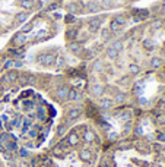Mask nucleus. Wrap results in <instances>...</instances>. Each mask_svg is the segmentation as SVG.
Returning a JSON list of instances; mask_svg holds the SVG:
<instances>
[{"instance_id": "f257e3e1", "label": "nucleus", "mask_w": 165, "mask_h": 167, "mask_svg": "<svg viewBox=\"0 0 165 167\" xmlns=\"http://www.w3.org/2000/svg\"><path fill=\"white\" fill-rule=\"evenodd\" d=\"M38 62H40L41 65H44V66H50V65H53V63L56 62V59H54L53 54H41V56L38 57Z\"/></svg>"}, {"instance_id": "f03ea898", "label": "nucleus", "mask_w": 165, "mask_h": 167, "mask_svg": "<svg viewBox=\"0 0 165 167\" xmlns=\"http://www.w3.org/2000/svg\"><path fill=\"white\" fill-rule=\"evenodd\" d=\"M67 10H69L70 15H75V13H78V12H82L83 7H82L81 3H72V4L67 6Z\"/></svg>"}, {"instance_id": "7ed1b4c3", "label": "nucleus", "mask_w": 165, "mask_h": 167, "mask_svg": "<svg viewBox=\"0 0 165 167\" xmlns=\"http://www.w3.org/2000/svg\"><path fill=\"white\" fill-rule=\"evenodd\" d=\"M67 144L69 145H72V147H75V145H78L79 144V135L76 134V132H72V134L67 135Z\"/></svg>"}, {"instance_id": "20e7f679", "label": "nucleus", "mask_w": 165, "mask_h": 167, "mask_svg": "<svg viewBox=\"0 0 165 167\" xmlns=\"http://www.w3.org/2000/svg\"><path fill=\"white\" fill-rule=\"evenodd\" d=\"M69 50L72 51V53H75V54H82V53H83V47L79 44V43L73 41V43H70V44H69Z\"/></svg>"}, {"instance_id": "39448f33", "label": "nucleus", "mask_w": 165, "mask_h": 167, "mask_svg": "<svg viewBox=\"0 0 165 167\" xmlns=\"http://www.w3.org/2000/svg\"><path fill=\"white\" fill-rule=\"evenodd\" d=\"M25 40H26L25 34H23V33H19V34H16V35L13 37L12 43H13V46H22V44L25 43Z\"/></svg>"}, {"instance_id": "423d86ee", "label": "nucleus", "mask_w": 165, "mask_h": 167, "mask_svg": "<svg viewBox=\"0 0 165 167\" xmlns=\"http://www.w3.org/2000/svg\"><path fill=\"white\" fill-rule=\"evenodd\" d=\"M99 9H101V4H99L98 1H95V0H91L86 4V10L88 12H98Z\"/></svg>"}, {"instance_id": "0eeeda50", "label": "nucleus", "mask_w": 165, "mask_h": 167, "mask_svg": "<svg viewBox=\"0 0 165 167\" xmlns=\"http://www.w3.org/2000/svg\"><path fill=\"white\" fill-rule=\"evenodd\" d=\"M67 94H69V88H67V86H60V88L57 89V97H59V100H62V101L67 100Z\"/></svg>"}, {"instance_id": "6e6552de", "label": "nucleus", "mask_w": 165, "mask_h": 167, "mask_svg": "<svg viewBox=\"0 0 165 167\" xmlns=\"http://www.w3.org/2000/svg\"><path fill=\"white\" fill-rule=\"evenodd\" d=\"M81 113H82V112H81V109H76V107H75V109H70V110H69L67 116H69V119L75 120V119H78V117L81 116Z\"/></svg>"}, {"instance_id": "1a4fd4ad", "label": "nucleus", "mask_w": 165, "mask_h": 167, "mask_svg": "<svg viewBox=\"0 0 165 167\" xmlns=\"http://www.w3.org/2000/svg\"><path fill=\"white\" fill-rule=\"evenodd\" d=\"M79 157H81V160H82V161H91L92 154H91V151L89 150H82L81 152H79Z\"/></svg>"}, {"instance_id": "9d476101", "label": "nucleus", "mask_w": 165, "mask_h": 167, "mask_svg": "<svg viewBox=\"0 0 165 167\" xmlns=\"http://www.w3.org/2000/svg\"><path fill=\"white\" fill-rule=\"evenodd\" d=\"M81 98H82L81 92H76V91H73V89H69L67 100H81Z\"/></svg>"}, {"instance_id": "9b49d317", "label": "nucleus", "mask_w": 165, "mask_h": 167, "mask_svg": "<svg viewBox=\"0 0 165 167\" xmlns=\"http://www.w3.org/2000/svg\"><path fill=\"white\" fill-rule=\"evenodd\" d=\"M150 66L153 67V69H159V67L162 66V59H161V57H152Z\"/></svg>"}, {"instance_id": "f8f14e48", "label": "nucleus", "mask_w": 165, "mask_h": 167, "mask_svg": "<svg viewBox=\"0 0 165 167\" xmlns=\"http://www.w3.org/2000/svg\"><path fill=\"white\" fill-rule=\"evenodd\" d=\"M26 19H28L26 12H19V13H16V16H15V21H16L18 24H23Z\"/></svg>"}, {"instance_id": "ddd939ff", "label": "nucleus", "mask_w": 165, "mask_h": 167, "mask_svg": "<svg viewBox=\"0 0 165 167\" xmlns=\"http://www.w3.org/2000/svg\"><path fill=\"white\" fill-rule=\"evenodd\" d=\"M99 25H101L99 19H92V21H89V30H91L92 33L98 30V28H99Z\"/></svg>"}, {"instance_id": "4468645a", "label": "nucleus", "mask_w": 165, "mask_h": 167, "mask_svg": "<svg viewBox=\"0 0 165 167\" xmlns=\"http://www.w3.org/2000/svg\"><path fill=\"white\" fill-rule=\"evenodd\" d=\"M83 139H85L86 142H92V141L95 139V134H94L92 131H85V134H83Z\"/></svg>"}, {"instance_id": "2eb2a0df", "label": "nucleus", "mask_w": 165, "mask_h": 167, "mask_svg": "<svg viewBox=\"0 0 165 167\" xmlns=\"http://www.w3.org/2000/svg\"><path fill=\"white\" fill-rule=\"evenodd\" d=\"M129 73H130V75H139V73H140V67H139V65L132 63V65L129 66Z\"/></svg>"}, {"instance_id": "dca6fc26", "label": "nucleus", "mask_w": 165, "mask_h": 167, "mask_svg": "<svg viewBox=\"0 0 165 167\" xmlns=\"http://www.w3.org/2000/svg\"><path fill=\"white\" fill-rule=\"evenodd\" d=\"M102 92H104V88H102L101 85H95V86H92V94H94L95 97H99Z\"/></svg>"}, {"instance_id": "f3484780", "label": "nucleus", "mask_w": 165, "mask_h": 167, "mask_svg": "<svg viewBox=\"0 0 165 167\" xmlns=\"http://www.w3.org/2000/svg\"><path fill=\"white\" fill-rule=\"evenodd\" d=\"M19 4H21L23 9H31V7L34 6L32 0H21V1H19Z\"/></svg>"}, {"instance_id": "a211bd4d", "label": "nucleus", "mask_w": 165, "mask_h": 167, "mask_svg": "<svg viewBox=\"0 0 165 167\" xmlns=\"http://www.w3.org/2000/svg\"><path fill=\"white\" fill-rule=\"evenodd\" d=\"M126 100V95H124V92H117L116 97H114V101H116L117 104H121V103H124Z\"/></svg>"}, {"instance_id": "6ab92c4d", "label": "nucleus", "mask_w": 165, "mask_h": 167, "mask_svg": "<svg viewBox=\"0 0 165 167\" xmlns=\"http://www.w3.org/2000/svg\"><path fill=\"white\" fill-rule=\"evenodd\" d=\"M16 79H18V73L13 72V70H10V72L4 76V81H16Z\"/></svg>"}, {"instance_id": "aec40b11", "label": "nucleus", "mask_w": 165, "mask_h": 167, "mask_svg": "<svg viewBox=\"0 0 165 167\" xmlns=\"http://www.w3.org/2000/svg\"><path fill=\"white\" fill-rule=\"evenodd\" d=\"M111 106H113V101L111 100H108V98L101 100V107L102 109H111Z\"/></svg>"}, {"instance_id": "412c9836", "label": "nucleus", "mask_w": 165, "mask_h": 167, "mask_svg": "<svg viewBox=\"0 0 165 167\" xmlns=\"http://www.w3.org/2000/svg\"><path fill=\"white\" fill-rule=\"evenodd\" d=\"M107 56H108L110 59H117V57H118V51H117V50H114V49H111V47H110V49L107 50Z\"/></svg>"}, {"instance_id": "4be33fe9", "label": "nucleus", "mask_w": 165, "mask_h": 167, "mask_svg": "<svg viewBox=\"0 0 165 167\" xmlns=\"http://www.w3.org/2000/svg\"><path fill=\"white\" fill-rule=\"evenodd\" d=\"M102 69H104V63H102L101 60H95V62H94V70L101 72Z\"/></svg>"}, {"instance_id": "5701e85b", "label": "nucleus", "mask_w": 165, "mask_h": 167, "mask_svg": "<svg viewBox=\"0 0 165 167\" xmlns=\"http://www.w3.org/2000/svg\"><path fill=\"white\" fill-rule=\"evenodd\" d=\"M101 7H104V9H110L111 6H113V0H101Z\"/></svg>"}, {"instance_id": "b1692460", "label": "nucleus", "mask_w": 165, "mask_h": 167, "mask_svg": "<svg viewBox=\"0 0 165 167\" xmlns=\"http://www.w3.org/2000/svg\"><path fill=\"white\" fill-rule=\"evenodd\" d=\"M143 47H145V49H146V50H152V49H153V41H152V40H145V41H143Z\"/></svg>"}, {"instance_id": "393cba45", "label": "nucleus", "mask_w": 165, "mask_h": 167, "mask_svg": "<svg viewBox=\"0 0 165 167\" xmlns=\"http://www.w3.org/2000/svg\"><path fill=\"white\" fill-rule=\"evenodd\" d=\"M32 28H34V24H32V22H29V24L23 25V28H22V33H23V34H28L29 31H32Z\"/></svg>"}, {"instance_id": "a878e982", "label": "nucleus", "mask_w": 165, "mask_h": 167, "mask_svg": "<svg viewBox=\"0 0 165 167\" xmlns=\"http://www.w3.org/2000/svg\"><path fill=\"white\" fill-rule=\"evenodd\" d=\"M111 49H114V50L120 51L123 49V44H121V41H113V44H111Z\"/></svg>"}, {"instance_id": "bb28decb", "label": "nucleus", "mask_w": 165, "mask_h": 167, "mask_svg": "<svg viewBox=\"0 0 165 167\" xmlns=\"http://www.w3.org/2000/svg\"><path fill=\"white\" fill-rule=\"evenodd\" d=\"M76 37H78V31H76V30H72V31L69 30V31H67V38H69V40H70V38H72V40H76Z\"/></svg>"}, {"instance_id": "cd10ccee", "label": "nucleus", "mask_w": 165, "mask_h": 167, "mask_svg": "<svg viewBox=\"0 0 165 167\" xmlns=\"http://www.w3.org/2000/svg\"><path fill=\"white\" fill-rule=\"evenodd\" d=\"M114 21H116V22L118 24V25H120V27L126 24V18L123 16V15H118V16H116V19H114Z\"/></svg>"}, {"instance_id": "c85d7f7f", "label": "nucleus", "mask_w": 165, "mask_h": 167, "mask_svg": "<svg viewBox=\"0 0 165 167\" xmlns=\"http://www.w3.org/2000/svg\"><path fill=\"white\" fill-rule=\"evenodd\" d=\"M118 28H120V25L117 24L116 21H113V22H111V25H110V31H111V33H117V31H118Z\"/></svg>"}, {"instance_id": "c756f323", "label": "nucleus", "mask_w": 165, "mask_h": 167, "mask_svg": "<svg viewBox=\"0 0 165 167\" xmlns=\"http://www.w3.org/2000/svg\"><path fill=\"white\" fill-rule=\"evenodd\" d=\"M127 147H130V142H129V141H121V142H118V148L124 150V148H127Z\"/></svg>"}, {"instance_id": "7c9ffc66", "label": "nucleus", "mask_w": 165, "mask_h": 167, "mask_svg": "<svg viewBox=\"0 0 165 167\" xmlns=\"http://www.w3.org/2000/svg\"><path fill=\"white\" fill-rule=\"evenodd\" d=\"M37 113H38V117H40V119H44V117H45V110H44L43 107H38V109H37Z\"/></svg>"}, {"instance_id": "2f4dec72", "label": "nucleus", "mask_w": 165, "mask_h": 167, "mask_svg": "<svg viewBox=\"0 0 165 167\" xmlns=\"http://www.w3.org/2000/svg\"><path fill=\"white\" fill-rule=\"evenodd\" d=\"M13 66H15V62H13V60H9V62L4 63V67H6V69H10V67H13Z\"/></svg>"}, {"instance_id": "473e14b6", "label": "nucleus", "mask_w": 165, "mask_h": 167, "mask_svg": "<svg viewBox=\"0 0 165 167\" xmlns=\"http://www.w3.org/2000/svg\"><path fill=\"white\" fill-rule=\"evenodd\" d=\"M62 148H60V147H59V145H57V147H54V150H53V152H54V154H56V155H62Z\"/></svg>"}, {"instance_id": "72a5a7b5", "label": "nucleus", "mask_w": 165, "mask_h": 167, "mask_svg": "<svg viewBox=\"0 0 165 167\" xmlns=\"http://www.w3.org/2000/svg\"><path fill=\"white\" fill-rule=\"evenodd\" d=\"M76 38H78V40H79L81 43H82V41H86V40H88V34H83V35H78Z\"/></svg>"}, {"instance_id": "f704fd0d", "label": "nucleus", "mask_w": 165, "mask_h": 167, "mask_svg": "<svg viewBox=\"0 0 165 167\" xmlns=\"http://www.w3.org/2000/svg\"><path fill=\"white\" fill-rule=\"evenodd\" d=\"M101 167H114V164H113V163H110V161H107V160H104V161H102V164H101Z\"/></svg>"}, {"instance_id": "c9c22d12", "label": "nucleus", "mask_w": 165, "mask_h": 167, "mask_svg": "<svg viewBox=\"0 0 165 167\" xmlns=\"http://www.w3.org/2000/svg\"><path fill=\"white\" fill-rule=\"evenodd\" d=\"M45 35H47V33H45V31H40V33H38V35H37V40H43Z\"/></svg>"}, {"instance_id": "e433bc0d", "label": "nucleus", "mask_w": 165, "mask_h": 167, "mask_svg": "<svg viewBox=\"0 0 165 167\" xmlns=\"http://www.w3.org/2000/svg\"><path fill=\"white\" fill-rule=\"evenodd\" d=\"M156 122L158 123H165V116L164 115H159V116L156 117Z\"/></svg>"}, {"instance_id": "4c0bfd02", "label": "nucleus", "mask_w": 165, "mask_h": 167, "mask_svg": "<svg viewBox=\"0 0 165 167\" xmlns=\"http://www.w3.org/2000/svg\"><path fill=\"white\" fill-rule=\"evenodd\" d=\"M102 38L105 40V38H110V30H104L102 31Z\"/></svg>"}, {"instance_id": "58836bf2", "label": "nucleus", "mask_w": 165, "mask_h": 167, "mask_svg": "<svg viewBox=\"0 0 165 167\" xmlns=\"http://www.w3.org/2000/svg\"><path fill=\"white\" fill-rule=\"evenodd\" d=\"M130 117H132V112H126V113L123 115V119H124V120H129Z\"/></svg>"}, {"instance_id": "ea45409f", "label": "nucleus", "mask_w": 165, "mask_h": 167, "mask_svg": "<svg viewBox=\"0 0 165 167\" xmlns=\"http://www.w3.org/2000/svg\"><path fill=\"white\" fill-rule=\"evenodd\" d=\"M57 6H59L57 3H53V4H50V6H48V10H54V9H57Z\"/></svg>"}, {"instance_id": "a19ab883", "label": "nucleus", "mask_w": 165, "mask_h": 167, "mask_svg": "<svg viewBox=\"0 0 165 167\" xmlns=\"http://www.w3.org/2000/svg\"><path fill=\"white\" fill-rule=\"evenodd\" d=\"M21 155H22V157H26V155H28V151L25 150V148H22V150H21Z\"/></svg>"}, {"instance_id": "79ce46f5", "label": "nucleus", "mask_w": 165, "mask_h": 167, "mask_svg": "<svg viewBox=\"0 0 165 167\" xmlns=\"http://www.w3.org/2000/svg\"><path fill=\"white\" fill-rule=\"evenodd\" d=\"M161 25H162V24H161V21H156V22L153 24V28H161Z\"/></svg>"}, {"instance_id": "37998d69", "label": "nucleus", "mask_w": 165, "mask_h": 167, "mask_svg": "<svg viewBox=\"0 0 165 167\" xmlns=\"http://www.w3.org/2000/svg\"><path fill=\"white\" fill-rule=\"evenodd\" d=\"M158 139L164 142V141H165V135H164V134H159V135H158Z\"/></svg>"}, {"instance_id": "c03bdc74", "label": "nucleus", "mask_w": 165, "mask_h": 167, "mask_svg": "<svg viewBox=\"0 0 165 167\" xmlns=\"http://www.w3.org/2000/svg\"><path fill=\"white\" fill-rule=\"evenodd\" d=\"M73 19H75V18H73V15H70V13H69V15L66 16V21H67V22H70V21H73Z\"/></svg>"}, {"instance_id": "a18cd8bd", "label": "nucleus", "mask_w": 165, "mask_h": 167, "mask_svg": "<svg viewBox=\"0 0 165 167\" xmlns=\"http://www.w3.org/2000/svg\"><path fill=\"white\" fill-rule=\"evenodd\" d=\"M140 134H142V129H140V128H137V129H136V135L139 136Z\"/></svg>"}, {"instance_id": "49530a36", "label": "nucleus", "mask_w": 165, "mask_h": 167, "mask_svg": "<svg viewBox=\"0 0 165 167\" xmlns=\"http://www.w3.org/2000/svg\"><path fill=\"white\" fill-rule=\"evenodd\" d=\"M110 139H111V141H114V139H116V134H111V135H110Z\"/></svg>"}, {"instance_id": "de8ad7c7", "label": "nucleus", "mask_w": 165, "mask_h": 167, "mask_svg": "<svg viewBox=\"0 0 165 167\" xmlns=\"http://www.w3.org/2000/svg\"><path fill=\"white\" fill-rule=\"evenodd\" d=\"M150 167H161L159 164H153V166H150Z\"/></svg>"}, {"instance_id": "09e8293b", "label": "nucleus", "mask_w": 165, "mask_h": 167, "mask_svg": "<svg viewBox=\"0 0 165 167\" xmlns=\"http://www.w3.org/2000/svg\"><path fill=\"white\" fill-rule=\"evenodd\" d=\"M164 4H165V0H164Z\"/></svg>"}, {"instance_id": "8fccbe9b", "label": "nucleus", "mask_w": 165, "mask_h": 167, "mask_svg": "<svg viewBox=\"0 0 165 167\" xmlns=\"http://www.w3.org/2000/svg\"><path fill=\"white\" fill-rule=\"evenodd\" d=\"M123 1H124V0H123Z\"/></svg>"}]
</instances>
